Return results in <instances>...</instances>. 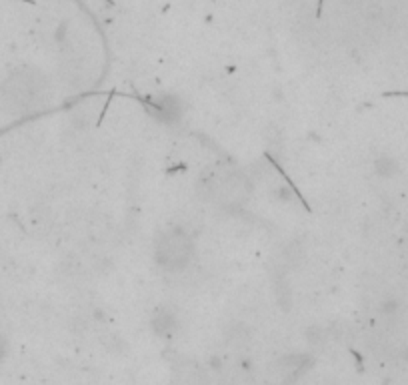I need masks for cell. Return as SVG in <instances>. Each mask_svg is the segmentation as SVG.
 Segmentation results:
<instances>
[{
  "label": "cell",
  "mask_w": 408,
  "mask_h": 385,
  "mask_svg": "<svg viewBox=\"0 0 408 385\" xmlns=\"http://www.w3.org/2000/svg\"><path fill=\"white\" fill-rule=\"evenodd\" d=\"M194 255V243L181 227H170L154 241V261L166 271H183Z\"/></svg>",
  "instance_id": "cell-1"
},
{
  "label": "cell",
  "mask_w": 408,
  "mask_h": 385,
  "mask_svg": "<svg viewBox=\"0 0 408 385\" xmlns=\"http://www.w3.org/2000/svg\"><path fill=\"white\" fill-rule=\"evenodd\" d=\"M206 201H214L223 207H238L248 195V187L243 175L234 171H218L203 177V189Z\"/></svg>",
  "instance_id": "cell-2"
},
{
  "label": "cell",
  "mask_w": 408,
  "mask_h": 385,
  "mask_svg": "<svg viewBox=\"0 0 408 385\" xmlns=\"http://www.w3.org/2000/svg\"><path fill=\"white\" fill-rule=\"evenodd\" d=\"M42 79L32 77V72H22L21 77L10 79V99L14 103L28 105L41 95Z\"/></svg>",
  "instance_id": "cell-3"
},
{
  "label": "cell",
  "mask_w": 408,
  "mask_h": 385,
  "mask_svg": "<svg viewBox=\"0 0 408 385\" xmlns=\"http://www.w3.org/2000/svg\"><path fill=\"white\" fill-rule=\"evenodd\" d=\"M154 115L163 123H176L183 117V103L174 95H161L154 99Z\"/></svg>",
  "instance_id": "cell-4"
},
{
  "label": "cell",
  "mask_w": 408,
  "mask_h": 385,
  "mask_svg": "<svg viewBox=\"0 0 408 385\" xmlns=\"http://www.w3.org/2000/svg\"><path fill=\"white\" fill-rule=\"evenodd\" d=\"M174 327H176V317H174L172 311H168V309L156 311V315H154V319H152V329H154V333H159L161 337L168 339L170 333H174Z\"/></svg>",
  "instance_id": "cell-5"
},
{
  "label": "cell",
  "mask_w": 408,
  "mask_h": 385,
  "mask_svg": "<svg viewBox=\"0 0 408 385\" xmlns=\"http://www.w3.org/2000/svg\"><path fill=\"white\" fill-rule=\"evenodd\" d=\"M374 169H376V172H378L380 177H392L398 167H396L394 159H390V157H387V155H382V157H378V159L374 161Z\"/></svg>",
  "instance_id": "cell-6"
}]
</instances>
